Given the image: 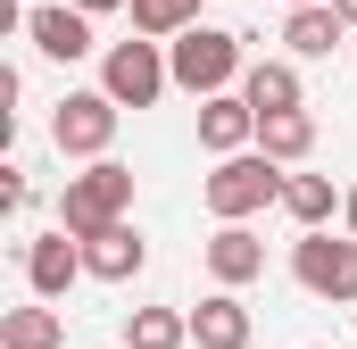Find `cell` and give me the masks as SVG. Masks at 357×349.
<instances>
[{
	"label": "cell",
	"mask_w": 357,
	"mask_h": 349,
	"mask_svg": "<svg viewBox=\"0 0 357 349\" xmlns=\"http://www.w3.org/2000/svg\"><path fill=\"white\" fill-rule=\"evenodd\" d=\"M167 67H175V91L191 100H208V91H233L250 75V59H241V34H225V25H183L175 42H167Z\"/></svg>",
	"instance_id": "cell-1"
},
{
	"label": "cell",
	"mask_w": 357,
	"mask_h": 349,
	"mask_svg": "<svg viewBox=\"0 0 357 349\" xmlns=\"http://www.w3.org/2000/svg\"><path fill=\"white\" fill-rule=\"evenodd\" d=\"M199 200H208L216 225H250L258 208L282 200V158H266V150H233V158H216V174L199 183Z\"/></svg>",
	"instance_id": "cell-2"
},
{
	"label": "cell",
	"mask_w": 357,
	"mask_h": 349,
	"mask_svg": "<svg viewBox=\"0 0 357 349\" xmlns=\"http://www.w3.org/2000/svg\"><path fill=\"white\" fill-rule=\"evenodd\" d=\"M133 208V167H116V158H91L84 174H67V191H59V225L67 233H100V225H116Z\"/></svg>",
	"instance_id": "cell-3"
},
{
	"label": "cell",
	"mask_w": 357,
	"mask_h": 349,
	"mask_svg": "<svg viewBox=\"0 0 357 349\" xmlns=\"http://www.w3.org/2000/svg\"><path fill=\"white\" fill-rule=\"evenodd\" d=\"M291 274H299V291H316V299H357V233H324V225H307L299 242H291Z\"/></svg>",
	"instance_id": "cell-4"
},
{
	"label": "cell",
	"mask_w": 357,
	"mask_h": 349,
	"mask_svg": "<svg viewBox=\"0 0 357 349\" xmlns=\"http://www.w3.org/2000/svg\"><path fill=\"white\" fill-rule=\"evenodd\" d=\"M175 84V67H167V50L142 34V42H116L108 59H100V91L116 100V108H150L158 91Z\"/></svg>",
	"instance_id": "cell-5"
},
{
	"label": "cell",
	"mask_w": 357,
	"mask_h": 349,
	"mask_svg": "<svg viewBox=\"0 0 357 349\" xmlns=\"http://www.w3.org/2000/svg\"><path fill=\"white\" fill-rule=\"evenodd\" d=\"M116 100L108 91H67L59 100V117H50V142H59V158H108V142H116Z\"/></svg>",
	"instance_id": "cell-6"
},
{
	"label": "cell",
	"mask_w": 357,
	"mask_h": 349,
	"mask_svg": "<svg viewBox=\"0 0 357 349\" xmlns=\"http://www.w3.org/2000/svg\"><path fill=\"white\" fill-rule=\"evenodd\" d=\"M91 274L84 266V233H42V242H25V283H33V299H67V283Z\"/></svg>",
	"instance_id": "cell-7"
},
{
	"label": "cell",
	"mask_w": 357,
	"mask_h": 349,
	"mask_svg": "<svg viewBox=\"0 0 357 349\" xmlns=\"http://www.w3.org/2000/svg\"><path fill=\"white\" fill-rule=\"evenodd\" d=\"M250 142H258V108H250V91H208V100H199V150L233 158V150H250Z\"/></svg>",
	"instance_id": "cell-8"
},
{
	"label": "cell",
	"mask_w": 357,
	"mask_h": 349,
	"mask_svg": "<svg viewBox=\"0 0 357 349\" xmlns=\"http://www.w3.org/2000/svg\"><path fill=\"white\" fill-rule=\"evenodd\" d=\"M84 266H91V283H133L142 266H150V242L116 216V225H100V233H84Z\"/></svg>",
	"instance_id": "cell-9"
},
{
	"label": "cell",
	"mask_w": 357,
	"mask_h": 349,
	"mask_svg": "<svg viewBox=\"0 0 357 349\" xmlns=\"http://www.w3.org/2000/svg\"><path fill=\"white\" fill-rule=\"evenodd\" d=\"M250 333H258V325H250V308L233 299V283L208 291V299L191 308V341H199V349H250Z\"/></svg>",
	"instance_id": "cell-10"
},
{
	"label": "cell",
	"mask_w": 357,
	"mask_h": 349,
	"mask_svg": "<svg viewBox=\"0 0 357 349\" xmlns=\"http://www.w3.org/2000/svg\"><path fill=\"white\" fill-rule=\"evenodd\" d=\"M199 258H208L216 283H233V291H241V283H258V274H266V242H258L250 225H216V242H208Z\"/></svg>",
	"instance_id": "cell-11"
},
{
	"label": "cell",
	"mask_w": 357,
	"mask_h": 349,
	"mask_svg": "<svg viewBox=\"0 0 357 349\" xmlns=\"http://www.w3.org/2000/svg\"><path fill=\"white\" fill-rule=\"evenodd\" d=\"M25 34H33V50H42V59H67V67L91 59V17H84V8H33V17H25Z\"/></svg>",
	"instance_id": "cell-12"
},
{
	"label": "cell",
	"mask_w": 357,
	"mask_h": 349,
	"mask_svg": "<svg viewBox=\"0 0 357 349\" xmlns=\"http://www.w3.org/2000/svg\"><path fill=\"white\" fill-rule=\"evenodd\" d=\"M349 34V17L333 8V0H307V8H291L282 17V42H291V59H333V42Z\"/></svg>",
	"instance_id": "cell-13"
},
{
	"label": "cell",
	"mask_w": 357,
	"mask_h": 349,
	"mask_svg": "<svg viewBox=\"0 0 357 349\" xmlns=\"http://www.w3.org/2000/svg\"><path fill=\"white\" fill-rule=\"evenodd\" d=\"M241 91H250V108H258V117H274V108H307V84H299V67H291V59H250Z\"/></svg>",
	"instance_id": "cell-14"
},
{
	"label": "cell",
	"mask_w": 357,
	"mask_h": 349,
	"mask_svg": "<svg viewBox=\"0 0 357 349\" xmlns=\"http://www.w3.org/2000/svg\"><path fill=\"white\" fill-rule=\"evenodd\" d=\"M258 150L282 158V167H299V158L316 150V117H307V108H274V117H258Z\"/></svg>",
	"instance_id": "cell-15"
},
{
	"label": "cell",
	"mask_w": 357,
	"mask_h": 349,
	"mask_svg": "<svg viewBox=\"0 0 357 349\" xmlns=\"http://www.w3.org/2000/svg\"><path fill=\"white\" fill-rule=\"evenodd\" d=\"M341 200H349V191H333V174H282V208H291L299 233H307V225H333Z\"/></svg>",
	"instance_id": "cell-16"
},
{
	"label": "cell",
	"mask_w": 357,
	"mask_h": 349,
	"mask_svg": "<svg viewBox=\"0 0 357 349\" xmlns=\"http://www.w3.org/2000/svg\"><path fill=\"white\" fill-rule=\"evenodd\" d=\"M191 341V308H133L125 316V349H183Z\"/></svg>",
	"instance_id": "cell-17"
},
{
	"label": "cell",
	"mask_w": 357,
	"mask_h": 349,
	"mask_svg": "<svg viewBox=\"0 0 357 349\" xmlns=\"http://www.w3.org/2000/svg\"><path fill=\"white\" fill-rule=\"evenodd\" d=\"M59 308H8L0 316V349H59Z\"/></svg>",
	"instance_id": "cell-18"
},
{
	"label": "cell",
	"mask_w": 357,
	"mask_h": 349,
	"mask_svg": "<svg viewBox=\"0 0 357 349\" xmlns=\"http://www.w3.org/2000/svg\"><path fill=\"white\" fill-rule=\"evenodd\" d=\"M183 25H199V0H133V34H150V42H175Z\"/></svg>",
	"instance_id": "cell-19"
},
{
	"label": "cell",
	"mask_w": 357,
	"mask_h": 349,
	"mask_svg": "<svg viewBox=\"0 0 357 349\" xmlns=\"http://www.w3.org/2000/svg\"><path fill=\"white\" fill-rule=\"evenodd\" d=\"M0 208H8V216H25V208H33V183H25L17 167H8V183H0Z\"/></svg>",
	"instance_id": "cell-20"
},
{
	"label": "cell",
	"mask_w": 357,
	"mask_h": 349,
	"mask_svg": "<svg viewBox=\"0 0 357 349\" xmlns=\"http://www.w3.org/2000/svg\"><path fill=\"white\" fill-rule=\"evenodd\" d=\"M84 17H108V8H133V0H75Z\"/></svg>",
	"instance_id": "cell-21"
},
{
	"label": "cell",
	"mask_w": 357,
	"mask_h": 349,
	"mask_svg": "<svg viewBox=\"0 0 357 349\" xmlns=\"http://www.w3.org/2000/svg\"><path fill=\"white\" fill-rule=\"evenodd\" d=\"M341 225H349V233H357V183H349V200H341Z\"/></svg>",
	"instance_id": "cell-22"
},
{
	"label": "cell",
	"mask_w": 357,
	"mask_h": 349,
	"mask_svg": "<svg viewBox=\"0 0 357 349\" xmlns=\"http://www.w3.org/2000/svg\"><path fill=\"white\" fill-rule=\"evenodd\" d=\"M333 8H341V17H349V25H357V0H333Z\"/></svg>",
	"instance_id": "cell-23"
},
{
	"label": "cell",
	"mask_w": 357,
	"mask_h": 349,
	"mask_svg": "<svg viewBox=\"0 0 357 349\" xmlns=\"http://www.w3.org/2000/svg\"><path fill=\"white\" fill-rule=\"evenodd\" d=\"M291 8H307V0H291Z\"/></svg>",
	"instance_id": "cell-24"
}]
</instances>
